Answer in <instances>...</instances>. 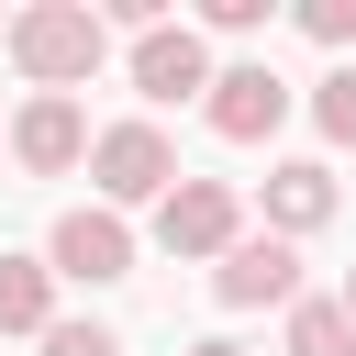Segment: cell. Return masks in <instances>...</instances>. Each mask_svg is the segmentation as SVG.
Returning a JSON list of instances; mask_svg holds the SVG:
<instances>
[{"label": "cell", "mask_w": 356, "mask_h": 356, "mask_svg": "<svg viewBox=\"0 0 356 356\" xmlns=\"http://www.w3.org/2000/svg\"><path fill=\"white\" fill-rule=\"evenodd\" d=\"M0 44H11V67H22L33 89H56V100H67V89H89V78H100L111 22H100L89 0H33V11H11V33H0Z\"/></svg>", "instance_id": "6da1fadb"}, {"label": "cell", "mask_w": 356, "mask_h": 356, "mask_svg": "<svg viewBox=\"0 0 356 356\" xmlns=\"http://www.w3.org/2000/svg\"><path fill=\"white\" fill-rule=\"evenodd\" d=\"M89 178H100V211H122V200H167L178 156L156 122H111V134H89Z\"/></svg>", "instance_id": "7a4b0ae2"}, {"label": "cell", "mask_w": 356, "mask_h": 356, "mask_svg": "<svg viewBox=\"0 0 356 356\" xmlns=\"http://www.w3.org/2000/svg\"><path fill=\"white\" fill-rule=\"evenodd\" d=\"M211 300H222V312L300 300V245H289V234H234V245L211 256Z\"/></svg>", "instance_id": "3957f363"}, {"label": "cell", "mask_w": 356, "mask_h": 356, "mask_svg": "<svg viewBox=\"0 0 356 356\" xmlns=\"http://www.w3.org/2000/svg\"><path fill=\"white\" fill-rule=\"evenodd\" d=\"M44 267L56 278H78V289H111V278H134V234H122V211H56V234H44Z\"/></svg>", "instance_id": "277c9868"}, {"label": "cell", "mask_w": 356, "mask_h": 356, "mask_svg": "<svg viewBox=\"0 0 356 356\" xmlns=\"http://www.w3.org/2000/svg\"><path fill=\"white\" fill-rule=\"evenodd\" d=\"M234 234H245L234 178H178V189L156 200V245H167V256H222Z\"/></svg>", "instance_id": "5b68a950"}, {"label": "cell", "mask_w": 356, "mask_h": 356, "mask_svg": "<svg viewBox=\"0 0 356 356\" xmlns=\"http://www.w3.org/2000/svg\"><path fill=\"white\" fill-rule=\"evenodd\" d=\"M200 111H211V134H222V145H267V134L289 122V78H278V67H222Z\"/></svg>", "instance_id": "8992f818"}, {"label": "cell", "mask_w": 356, "mask_h": 356, "mask_svg": "<svg viewBox=\"0 0 356 356\" xmlns=\"http://www.w3.org/2000/svg\"><path fill=\"white\" fill-rule=\"evenodd\" d=\"M11 156H22V178H67V167L89 156V111L56 100V89H33L22 122H11Z\"/></svg>", "instance_id": "52a82bcc"}, {"label": "cell", "mask_w": 356, "mask_h": 356, "mask_svg": "<svg viewBox=\"0 0 356 356\" xmlns=\"http://www.w3.org/2000/svg\"><path fill=\"white\" fill-rule=\"evenodd\" d=\"M122 67H134V89H145L156 111H167V100H189V89H211V56H200V33H189V22L134 33V56H122Z\"/></svg>", "instance_id": "ba28073f"}, {"label": "cell", "mask_w": 356, "mask_h": 356, "mask_svg": "<svg viewBox=\"0 0 356 356\" xmlns=\"http://www.w3.org/2000/svg\"><path fill=\"white\" fill-rule=\"evenodd\" d=\"M312 222H334V167L323 156L267 167V234H312Z\"/></svg>", "instance_id": "9c48e42d"}, {"label": "cell", "mask_w": 356, "mask_h": 356, "mask_svg": "<svg viewBox=\"0 0 356 356\" xmlns=\"http://www.w3.org/2000/svg\"><path fill=\"white\" fill-rule=\"evenodd\" d=\"M56 323V267L44 256H0V334H44Z\"/></svg>", "instance_id": "30bf717a"}, {"label": "cell", "mask_w": 356, "mask_h": 356, "mask_svg": "<svg viewBox=\"0 0 356 356\" xmlns=\"http://www.w3.org/2000/svg\"><path fill=\"white\" fill-rule=\"evenodd\" d=\"M289 356H356L345 300H289Z\"/></svg>", "instance_id": "8fae6325"}, {"label": "cell", "mask_w": 356, "mask_h": 356, "mask_svg": "<svg viewBox=\"0 0 356 356\" xmlns=\"http://www.w3.org/2000/svg\"><path fill=\"white\" fill-rule=\"evenodd\" d=\"M312 122H323L334 145H356V67H334V78L312 89Z\"/></svg>", "instance_id": "7c38bea8"}, {"label": "cell", "mask_w": 356, "mask_h": 356, "mask_svg": "<svg viewBox=\"0 0 356 356\" xmlns=\"http://www.w3.org/2000/svg\"><path fill=\"white\" fill-rule=\"evenodd\" d=\"M44 356H122L111 323H44Z\"/></svg>", "instance_id": "4fadbf2b"}, {"label": "cell", "mask_w": 356, "mask_h": 356, "mask_svg": "<svg viewBox=\"0 0 356 356\" xmlns=\"http://www.w3.org/2000/svg\"><path fill=\"white\" fill-rule=\"evenodd\" d=\"M300 33L312 44H356V0H300Z\"/></svg>", "instance_id": "5bb4252c"}, {"label": "cell", "mask_w": 356, "mask_h": 356, "mask_svg": "<svg viewBox=\"0 0 356 356\" xmlns=\"http://www.w3.org/2000/svg\"><path fill=\"white\" fill-rule=\"evenodd\" d=\"M189 356H245V345H222V334H211V345H189Z\"/></svg>", "instance_id": "9a60e30c"}, {"label": "cell", "mask_w": 356, "mask_h": 356, "mask_svg": "<svg viewBox=\"0 0 356 356\" xmlns=\"http://www.w3.org/2000/svg\"><path fill=\"white\" fill-rule=\"evenodd\" d=\"M345 323H356V267H345Z\"/></svg>", "instance_id": "2e32d148"}]
</instances>
